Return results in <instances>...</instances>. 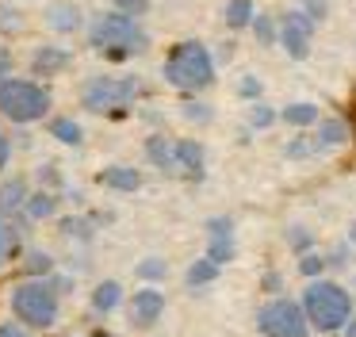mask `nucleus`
Returning <instances> with one entry per match:
<instances>
[{"label": "nucleus", "mask_w": 356, "mask_h": 337, "mask_svg": "<svg viewBox=\"0 0 356 337\" xmlns=\"http://www.w3.org/2000/svg\"><path fill=\"white\" fill-rule=\"evenodd\" d=\"M119 299H123V288H119L115 280H104V283H96V291H92V306L100 314H111L119 306Z\"/></svg>", "instance_id": "nucleus-17"}, {"label": "nucleus", "mask_w": 356, "mask_h": 337, "mask_svg": "<svg viewBox=\"0 0 356 337\" xmlns=\"http://www.w3.org/2000/svg\"><path fill=\"white\" fill-rule=\"evenodd\" d=\"M100 184H108V188H115V191H138L142 173L131 165H108V168H100Z\"/></svg>", "instance_id": "nucleus-12"}, {"label": "nucleus", "mask_w": 356, "mask_h": 337, "mask_svg": "<svg viewBox=\"0 0 356 337\" xmlns=\"http://www.w3.org/2000/svg\"><path fill=\"white\" fill-rule=\"evenodd\" d=\"M184 115L188 119H207V107L203 104H184Z\"/></svg>", "instance_id": "nucleus-36"}, {"label": "nucleus", "mask_w": 356, "mask_h": 337, "mask_svg": "<svg viewBox=\"0 0 356 337\" xmlns=\"http://www.w3.org/2000/svg\"><path fill=\"white\" fill-rule=\"evenodd\" d=\"M50 268H54V260H50L47 253H27V272L31 276H47Z\"/></svg>", "instance_id": "nucleus-30"}, {"label": "nucleus", "mask_w": 356, "mask_h": 337, "mask_svg": "<svg viewBox=\"0 0 356 337\" xmlns=\"http://www.w3.org/2000/svg\"><path fill=\"white\" fill-rule=\"evenodd\" d=\"M211 260H218V265H226V260H234V237H211Z\"/></svg>", "instance_id": "nucleus-24"}, {"label": "nucleus", "mask_w": 356, "mask_h": 337, "mask_svg": "<svg viewBox=\"0 0 356 337\" xmlns=\"http://www.w3.org/2000/svg\"><path fill=\"white\" fill-rule=\"evenodd\" d=\"M50 134H54L58 142H65V146H81L85 130H81L73 119H54V123H50Z\"/></svg>", "instance_id": "nucleus-23"}, {"label": "nucleus", "mask_w": 356, "mask_h": 337, "mask_svg": "<svg viewBox=\"0 0 356 337\" xmlns=\"http://www.w3.org/2000/svg\"><path fill=\"white\" fill-rule=\"evenodd\" d=\"M318 150H322V146H318L314 138H291L284 153H287V157H295V161H299V157H310V153H318Z\"/></svg>", "instance_id": "nucleus-25"}, {"label": "nucleus", "mask_w": 356, "mask_h": 337, "mask_svg": "<svg viewBox=\"0 0 356 337\" xmlns=\"http://www.w3.org/2000/svg\"><path fill=\"white\" fill-rule=\"evenodd\" d=\"M287 242H291V249H295V253H310V245H314V237H310V230L295 226L291 234H287Z\"/></svg>", "instance_id": "nucleus-31"}, {"label": "nucleus", "mask_w": 356, "mask_h": 337, "mask_svg": "<svg viewBox=\"0 0 356 337\" xmlns=\"http://www.w3.org/2000/svg\"><path fill=\"white\" fill-rule=\"evenodd\" d=\"M218 260H211V257H203V260H195L192 268H188V283H192V288H203V283H211L218 276Z\"/></svg>", "instance_id": "nucleus-21"}, {"label": "nucleus", "mask_w": 356, "mask_h": 337, "mask_svg": "<svg viewBox=\"0 0 356 337\" xmlns=\"http://www.w3.org/2000/svg\"><path fill=\"white\" fill-rule=\"evenodd\" d=\"M8 153H12V146H8V138L0 134V168L8 165Z\"/></svg>", "instance_id": "nucleus-38"}, {"label": "nucleus", "mask_w": 356, "mask_h": 337, "mask_svg": "<svg viewBox=\"0 0 356 337\" xmlns=\"http://www.w3.org/2000/svg\"><path fill=\"white\" fill-rule=\"evenodd\" d=\"M272 119H276V111H272L268 104H253V107H249V127L264 130V127H272Z\"/></svg>", "instance_id": "nucleus-27"}, {"label": "nucleus", "mask_w": 356, "mask_h": 337, "mask_svg": "<svg viewBox=\"0 0 356 337\" xmlns=\"http://www.w3.org/2000/svg\"><path fill=\"white\" fill-rule=\"evenodd\" d=\"M302 306H307V318L314 329L322 334H333V329H345L348 318H353V299L341 283L333 280H314L307 291H302Z\"/></svg>", "instance_id": "nucleus-2"}, {"label": "nucleus", "mask_w": 356, "mask_h": 337, "mask_svg": "<svg viewBox=\"0 0 356 337\" xmlns=\"http://www.w3.org/2000/svg\"><path fill=\"white\" fill-rule=\"evenodd\" d=\"M165 272H169V265L161 257H146L138 265V276H146V280H165Z\"/></svg>", "instance_id": "nucleus-28"}, {"label": "nucleus", "mask_w": 356, "mask_h": 337, "mask_svg": "<svg viewBox=\"0 0 356 337\" xmlns=\"http://www.w3.org/2000/svg\"><path fill=\"white\" fill-rule=\"evenodd\" d=\"M88 38L100 54H108L111 61H123L131 54H142L149 46V35L142 31V23L127 12H104L92 19L88 27Z\"/></svg>", "instance_id": "nucleus-1"}, {"label": "nucleus", "mask_w": 356, "mask_h": 337, "mask_svg": "<svg viewBox=\"0 0 356 337\" xmlns=\"http://www.w3.org/2000/svg\"><path fill=\"white\" fill-rule=\"evenodd\" d=\"M238 92H241L245 100H257V96H261V81H257V77H241Z\"/></svg>", "instance_id": "nucleus-33"}, {"label": "nucleus", "mask_w": 356, "mask_h": 337, "mask_svg": "<svg viewBox=\"0 0 356 337\" xmlns=\"http://www.w3.org/2000/svg\"><path fill=\"white\" fill-rule=\"evenodd\" d=\"M50 111V92L35 81H0V115L12 123H35Z\"/></svg>", "instance_id": "nucleus-5"}, {"label": "nucleus", "mask_w": 356, "mask_h": 337, "mask_svg": "<svg viewBox=\"0 0 356 337\" xmlns=\"http://www.w3.org/2000/svg\"><path fill=\"white\" fill-rule=\"evenodd\" d=\"M165 77L180 92H200L215 81V58L200 42H177L165 61Z\"/></svg>", "instance_id": "nucleus-3"}, {"label": "nucleus", "mask_w": 356, "mask_h": 337, "mask_svg": "<svg viewBox=\"0 0 356 337\" xmlns=\"http://www.w3.org/2000/svg\"><path fill=\"white\" fill-rule=\"evenodd\" d=\"M348 242H353V245H356V226H353V230H348Z\"/></svg>", "instance_id": "nucleus-42"}, {"label": "nucleus", "mask_w": 356, "mask_h": 337, "mask_svg": "<svg viewBox=\"0 0 356 337\" xmlns=\"http://www.w3.org/2000/svg\"><path fill=\"white\" fill-rule=\"evenodd\" d=\"M177 153H180V176L203 180V146L192 142V138H177Z\"/></svg>", "instance_id": "nucleus-11"}, {"label": "nucleus", "mask_w": 356, "mask_h": 337, "mask_svg": "<svg viewBox=\"0 0 356 337\" xmlns=\"http://www.w3.org/2000/svg\"><path fill=\"white\" fill-rule=\"evenodd\" d=\"M115 4H119V12L134 15V19H142L149 12V0H115Z\"/></svg>", "instance_id": "nucleus-32"}, {"label": "nucleus", "mask_w": 356, "mask_h": 337, "mask_svg": "<svg viewBox=\"0 0 356 337\" xmlns=\"http://www.w3.org/2000/svg\"><path fill=\"white\" fill-rule=\"evenodd\" d=\"M0 337H27V334H24L19 326H12V322H8V326H0Z\"/></svg>", "instance_id": "nucleus-39"}, {"label": "nucleus", "mask_w": 356, "mask_h": 337, "mask_svg": "<svg viewBox=\"0 0 356 337\" xmlns=\"http://www.w3.org/2000/svg\"><path fill=\"white\" fill-rule=\"evenodd\" d=\"M12 311L24 326L50 329L58 322V291L42 280H27L12 291Z\"/></svg>", "instance_id": "nucleus-4"}, {"label": "nucleus", "mask_w": 356, "mask_h": 337, "mask_svg": "<svg viewBox=\"0 0 356 337\" xmlns=\"http://www.w3.org/2000/svg\"><path fill=\"white\" fill-rule=\"evenodd\" d=\"M65 65H70V54L65 50H58V46H39V54H35V73L50 77V73H58V69H65Z\"/></svg>", "instance_id": "nucleus-14"}, {"label": "nucleus", "mask_w": 356, "mask_h": 337, "mask_svg": "<svg viewBox=\"0 0 356 337\" xmlns=\"http://www.w3.org/2000/svg\"><path fill=\"white\" fill-rule=\"evenodd\" d=\"M142 92L138 77H92L85 84V107L88 111H108V115H123V107Z\"/></svg>", "instance_id": "nucleus-6"}, {"label": "nucleus", "mask_w": 356, "mask_h": 337, "mask_svg": "<svg viewBox=\"0 0 356 337\" xmlns=\"http://www.w3.org/2000/svg\"><path fill=\"white\" fill-rule=\"evenodd\" d=\"M8 69H12V54L4 50V42H0V81L8 77Z\"/></svg>", "instance_id": "nucleus-35"}, {"label": "nucleus", "mask_w": 356, "mask_h": 337, "mask_svg": "<svg viewBox=\"0 0 356 337\" xmlns=\"http://www.w3.org/2000/svg\"><path fill=\"white\" fill-rule=\"evenodd\" d=\"M330 265L325 257H318V253H302V260H299V272L302 276H322V268Z\"/></svg>", "instance_id": "nucleus-29"}, {"label": "nucleus", "mask_w": 356, "mask_h": 337, "mask_svg": "<svg viewBox=\"0 0 356 337\" xmlns=\"http://www.w3.org/2000/svg\"><path fill=\"white\" fill-rule=\"evenodd\" d=\"M257 326H261L264 337H307L310 318H307V306L295 303V299H272V303L261 306Z\"/></svg>", "instance_id": "nucleus-7"}, {"label": "nucleus", "mask_w": 356, "mask_h": 337, "mask_svg": "<svg viewBox=\"0 0 356 337\" xmlns=\"http://www.w3.org/2000/svg\"><path fill=\"white\" fill-rule=\"evenodd\" d=\"M161 314H165V295L161 291H154V288L134 291V299H131V326L149 329Z\"/></svg>", "instance_id": "nucleus-9"}, {"label": "nucleus", "mask_w": 356, "mask_h": 337, "mask_svg": "<svg viewBox=\"0 0 356 337\" xmlns=\"http://www.w3.org/2000/svg\"><path fill=\"white\" fill-rule=\"evenodd\" d=\"M314 142L322 146V150H333V146L348 142V127H345L341 119H322V123H318V134H314Z\"/></svg>", "instance_id": "nucleus-16"}, {"label": "nucleus", "mask_w": 356, "mask_h": 337, "mask_svg": "<svg viewBox=\"0 0 356 337\" xmlns=\"http://www.w3.org/2000/svg\"><path fill=\"white\" fill-rule=\"evenodd\" d=\"M345 337H356V318H348V326H345Z\"/></svg>", "instance_id": "nucleus-41"}, {"label": "nucleus", "mask_w": 356, "mask_h": 337, "mask_svg": "<svg viewBox=\"0 0 356 337\" xmlns=\"http://www.w3.org/2000/svg\"><path fill=\"white\" fill-rule=\"evenodd\" d=\"M307 12L314 15V19H322V15H325V4H322V0H307Z\"/></svg>", "instance_id": "nucleus-37"}, {"label": "nucleus", "mask_w": 356, "mask_h": 337, "mask_svg": "<svg viewBox=\"0 0 356 337\" xmlns=\"http://www.w3.org/2000/svg\"><path fill=\"white\" fill-rule=\"evenodd\" d=\"M264 288H268V291H280V276H276V272H272V276H268V280H264Z\"/></svg>", "instance_id": "nucleus-40"}, {"label": "nucleus", "mask_w": 356, "mask_h": 337, "mask_svg": "<svg viewBox=\"0 0 356 337\" xmlns=\"http://www.w3.org/2000/svg\"><path fill=\"white\" fill-rule=\"evenodd\" d=\"M24 211H27V219H50V214L58 211V199L50 196V191H35V196H27V203H24Z\"/></svg>", "instance_id": "nucleus-18"}, {"label": "nucleus", "mask_w": 356, "mask_h": 337, "mask_svg": "<svg viewBox=\"0 0 356 337\" xmlns=\"http://www.w3.org/2000/svg\"><path fill=\"white\" fill-rule=\"evenodd\" d=\"M27 203V184L24 180H4L0 184V214H12Z\"/></svg>", "instance_id": "nucleus-15"}, {"label": "nucleus", "mask_w": 356, "mask_h": 337, "mask_svg": "<svg viewBox=\"0 0 356 337\" xmlns=\"http://www.w3.org/2000/svg\"><path fill=\"white\" fill-rule=\"evenodd\" d=\"M253 35H257V42H264V46L276 42V27H272V15H257V19H253Z\"/></svg>", "instance_id": "nucleus-26"}, {"label": "nucleus", "mask_w": 356, "mask_h": 337, "mask_svg": "<svg viewBox=\"0 0 356 337\" xmlns=\"http://www.w3.org/2000/svg\"><path fill=\"white\" fill-rule=\"evenodd\" d=\"M146 153H149V161H154L161 173H172V176H180V153H177V142L172 138H165V134H154L146 142Z\"/></svg>", "instance_id": "nucleus-10"}, {"label": "nucleus", "mask_w": 356, "mask_h": 337, "mask_svg": "<svg viewBox=\"0 0 356 337\" xmlns=\"http://www.w3.org/2000/svg\"><path fill=\"white\" fill-rule=\"evenodd\" d=\"M211 237H226V234H230V230H234V222L230 219H211Z\"/></svg>", "instance_id": "nucleus-34"}, {"label": "nucleus", "mask_w": 356, "mask_h": 337, "mask_svg": "<svg viewBox=\"0 0 356 337\" xmlns=\"http://www.w3.org/2000/svg\"><path fill=\"white\" fill-rule=\"evenodd\" d=\"M253 0H226V23L230 27H245V23H253Z\"/></svg>", "instance_id": "nucleus-22"}, {"label": "nucleus", "mask_w": 356, "mask_h": 337, "mask_svg": "<svg viewBox=\"0 0 356 337\" xmlns=\"http://www.w3.org/2000/svg\"><path fill=\"white\" fill-rule=\"evenodd\" d=\"M16 253H19V230L0 214V265H8Z\"/></svg>", "instance_id": "nucleus-19"}, {"label": "nucleus", "mask_w": 356, "mask_h": 337, "mask_svg": "<svg viewBox=\"0 0 356 337\" xmlns=\"http://www.w3.org/2000/svg\"><path fill=\"white\" fill-rule=\"evenodd\" d=\"M280 115H284V123H291V127H310V123H322V119H318V104H287Z\"/></svg>", "instance_id": "nucleus-20"}, {"label": "nucleus", "mask_w": 356, "mask_h": 337, "mask_svg": "<svg viewBox=\"0 0 356 337\" xmlns=\"http://www.w3.org/2000/svg\"><path fill=\"white\" fill-rule=\"evenodd\" d=\"M47 23L54 31H77L81 27V8L70 4V0H58V4L47 8Z\"/></svg>", "instance_id": "nucleus-13"}, {"label": "nucleus", "mask_w": 356, "mask_h": 337, "mask_svg": "<svg viewBox=\"0 0 356 337\" xmlns=\"http://www.w3.org/2000/svg\"><path fill=\"white\" fill-rule=\"evenodd\" d=\"M310 35H314V15L310 12H287L280 19V42L295 61H302L310 54Z\"/></svg>", "instance_id": "nucleus-8"}]
</instances>
